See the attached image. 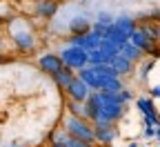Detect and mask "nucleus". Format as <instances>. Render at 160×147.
<instances>
[{
    "mask_svg": "<svg viewBox=\"0 0 160 147\" xmlns=\"http://www.w3.org/2000/svg\"><path fill=\"white\" fill-rule=\"evenodd\" d=\"M91 123H116L125 114V100L120 92H93L87 100Z\"/></svg>",
    "mask_w": 160,
    "mask_h": 147,
    "instance_id": "nucleus-1",
    "label": "nucleus"
},
{
    "mask_svg": "<svg viewBox=\"0 0 160 147\" xmlns=\"http://www.w3.org/2000/svg\"><path fill=\"white\" fill-rule=\"evenodd\" d=\"M7 29H9V38H11L13 47L20 54H29L36 49L38 38L25 18H7Z\"/></svg>",
    "mask_w": 160,
    "mask_h": 147,
    "instance_id": "nucleus-2",
    "label": "nucleus"
},
{
    "mask_svg": "<svg viewBox=\"0 0 160 147\" xmlns=\"http://www.w3.org/2000/svg\"><path fill=\"white\" fill-rule=\"evenodd\" d=\"M62 129H65L71 138L87 140V143H96V136H93V123L87 120V118H76V116L67 114V116L62 118Z\"/></svg>",
    "mask_w": 160,
    "mask_h": 147,
    "instance_id": "nucleus-3",
    "label": "nucleus"
},
{
    "mask_svg": "<svg viewBox=\"0 0 160 147\" xmlns=\"http://www.w3.org/2000/svg\"><path fill=\"white\" fill-rule=\"evenodd\" d=\"M60 58H62V65L73 71H80L82 67L89 65V51L78 45H65L60 49Z\"/></svg>",
    "mask_w": 160,
    "mask_h": 147,
    "instance_id": "nucleus-4",
    "label": "nucleus"
},
{
    "mask_svg": "<svg viewBox=\"0 0 160 147\" xmlns=\"http://www.w3.org/2000/svg\"><path fill=\"white\" fill-rule=\"evenodd\" d=\"M65 94H67V100H76V102H87L89 100V96L93 94V89L87 85V82L80 78L78 74H76V78L69 82V87L65 89Z\"/></svg>",
    "mask_w": 160,
    "mask_h": 147,
    "instance_id": "nucleus-5",
    "label": "nucleus"
},
{
    "mask_svg": "<svg viewBox=\"0 0 160 147\" xmlns=\"http://www.w3.org/2000/svg\"><path fill=\"white\" fill-rule=\"evenodd\" d=\"M69 45H78V47L87 49V51H93V49H98L102 45V34L91 29V31L80 34V36H69Z\"/></svg>",
    "mask_w": 160,
    "mask_h": 147,
    "instance_id": "nucleus-6",
    "label": "nucleus"
},
{
    "mask_svg": "<svg viewBox=\"0 0 160 147\" xmlns=\"http://www.w3.org/2000/svg\"><path fill=\"white\" fill-rule=\"evenodd\" d=\"M38 67H40V71H42V74H49V76L53 78L65 65H62V58H60V54L47 51V54H42V56L38 58Z\"/></svg>",
    "mask_w": 160,
    "mask_h": 147,
    "instance_id": "nucleus-7",
    "label": "nucleus"
},
{
    "mask_svg": "<svg viewBox=\"0 0 160 147\" xmlns=\"http://www.w3.org/2000/svg\"><path fill=\"white\" fill-rule=\"evenodd\" d=\"M93 136L98 145H111L118 136L113 123H93Z\"/></svg>",
    "mask_w": 160,
    "mask_h": 147,
    "instance_id": "nucleus-8",
    "label": "nucleus"
},
{
    "mask_svg": "<svg viewBox=\"0 0 160 147\" xmlns=\"http://www.w3.org/2000/svg\"><path fill=\"white\" fill-rule=\"evenodd\" d=\"M58 7H60L58 0H36L33 3V13L38 18H42V20H51L58 13Z\"/></svg>",
    "mask_w": 160,
    "mask_h": 147,
    "instance_id": "nucleus-9",
    "label": "nucleus"
},
{
    "mask_svg": "<svg viewBox=\"0 0 160 147\" xmlns=\"http://www.w3.org/2000/svg\"><path fill=\"white\" fill-rule=\"evenodd\" d=\"M116 56H118V54H113V51H109L107 47L100 45L98 49L89 51V65H111V60H113Z\"/></svg>",
    "mask_w": 160,
    "mask_h": 147,
    "instance_id": "nucleus-10",
    "label": "nucleus"
},
{
    "mask_svg": "<svg viewBox=\"0 0 160 147\" xmlns=\"http://www.w3.org/2000/svg\"><path fill=\"white\" fill-rule=\"evenodd\" d=\"M80 78H82L85 82H87V85L93 89V92H98L100 87H102V78H100L98 76V71L91 67V65H87V67H82V69H80V71H76Z\"/></svg>",
    "mask_w": 160,
    "mask_h": 147,
    "instance_id": "nucleus-11",
    "label": "nucleus"
},
{
    "mask_svg": "<svg viewBox=\"0 0 160 147\" xmlns=\"http://www.w3.org/2000/svg\"><path fill=\"white\" fill-rule=\"evenodd\" d=\"M91 20L89 18H85V16H76V18H71V23H69V34L71 36H80V34H87V31H91Z\"/></svg>",
    "mask_w": 160,
    "mask_h": 147,
    "instance_id": "nucleus-12",
    "label": "nucleus"
},
{
    "mask_svg": "<svg viewBox=\"0 0 160 147\" xmlns=\"http://www.w3.org/2000/svg\"><path fill=\"white\" fill-rule=\"evenodd\" d=\"M113 25L122 31L127 38H131V34H133L136 27H138V20H133L131 16H118V18H113Z\"/></svg>",
    "mask_w": 160,
    "mask_h": 147,
    "instance_id": "nucleus-13",
    "label": "nucleus"
},
{
    "mask_svg": "<svg viewBox=\"0 0 160 147\" xmlns=\"http://www.w3.org/2000/svg\"><path fill=\"white\" fill-rule=\"evenodd\" d=\"M76 78V71L73 69H69V67H62L56 76H53V82L58 85V89H67L69 87V82Z\"/></svg>",
    "mask_w": 160,
    "mask_h": 147,
    "instance_id": "nucleus-14",
    "label": "nucleus"
},
{
    "mask_svg": "<svg viewBox=\"0 0 160 147\" xmlns=\"http://www.w3.org/2000/svg\"><path fill=\"white\" fill-rule=\"evenodd\" d=\"M111 67L118 71V76H120V78H122V76L131 74V69H133V62H131V60H127L125 56H120V54H118V56L111 60Z\"/></svg>",
    "mask_w": 160,
    "mask_h": 147,
    "instance_id": "nucleus-15",
    "label": "nucleus"
},
{
    "mask_svg": "<svg viewBox=\"0 0 160 147\" xmlns=\"http://www.w3.org/2000/svg\"><path fill=\"white\" fill-rule=\"evenodd\" d=\"M67 114H71V116H76V118H87V120H89V109H87V102L67 100Z\"/></svg>",
    "mask_w": 160,
    "mask_h": 147,
    "instance_id": "nucleus-16",
    "label": "nucleus"
},
{
    "mask_svg": "<svg viewBox=\"0 0 160 147\" xmlns=\"http://www.w3.org/2000/svg\"><path fill=\"white\" fill-rule=\"evenodd\" d=\"M120 56H125L127 60H131L133 65H136V62H140V60H142L145 51H142V49H138V47H136V45H131V43H127L122 49H120Z\"/></svg>",
    "mask_w": 160,
    "mask_h": 147,
    "instance_id": "nucleus-17",
    "label": "nucleus"
},
{
    "mask_svg": "<svg viewBox=\"0 0 160 147\" xmlns=\"http://www.w3.org/2000/svg\"><path fill=\"white\" fill-rule=\"evenodd\" d=\"M111 25H113V18H111L109 13H98V18H96V23H93V27H91V29L105 36V31H107Z\"/></svg>",
    "mask_w": 160,
    "mask_h": 147,
    "instance_id": "nucleus-18",
    "label": "nucleus"
},
{
    "mask_svg": "<svg viewBox=\"0 0 160 147\" xmlns=\"http://www.w3.org/2000/svg\"><path fill=\"white\" fill-rule=\"evenodd\" d=\"M56 143H67L69 147H96L98 143H87V140H78V138H71L69 134H67V138L65 140H56Z\"/></svg>",
    "mask_w": 160,
    "mask_h": 147,
    "instance_id": "nucleus-19",
    "label": "nucleus"
},
{
    "mask_svg": "<svg viewBox=\"0 0 160 147\" xmlns=\"http://www.w3.org/2000/svg\"><path fill=\"white\" fill-rule=\"evenodd\" d=\"M151 67H153V58L147 60V62H142V67H140V71H142V74H140V78H147V74H149Z\"/></svg>",
    "mask_w": 160,
    "mask_h": 147,
    "instance_id": "nucleus-20",
    "label": "nucleus"
},
{
    "mask_svg": "<svg viewBox=\"0 0 160 147\" xmlns=\"http://www.w3.org/2000/svg\"><path fill=\"white\" fill-rule=\"evenodd\" d=\"M120 96H122V100H125V102H129V100L133 98V94H131L129 89H122V92H120Z\"/></svg>",
    "mask_w": 160,
    "mask_h": 147,
    "instance_id": "nucleus-21",
    "label": "nucleus"
},
{
    "mask_svg": "<svg viewBox=\"0 0 160 147\" xmlns=\"http://www.w3.org/2000/svg\"><path fill=\"white\" fill-rule=\"evenodd\" d=\"M145 136L147 138H156V127H145Z\"/></svg>",
    "mask_w": 160,
    "mask_h": 147,
    "instance_id": "nucleus-22",
    "label": "nucleus"
},
{
    "mask_svg": "<svg viewBox=\"0 0 160 147\" xmlns=\"http://www.w3.org/2000/svg\"><path fill=\"white\" fill-rule=\"evenodd\" d=\"M151 96L153 98H160V85H153L151 87Z\"/></svg>",
    "mask_w": 160,
    "mask_h": 147,
    "instance_id": "nucleus-23",
    "label": "nucleus"
},
{
    "mask_svg": "<svg viewBox=\"0 0 160 147\" xmlns=\"http://www.w3.org/2000/svg\"><path fill=\"white\" fill-rule=\"evenodd\" d=\"M156 40H158V45H160V20L156 23Z\"/></svg>",
    "mask_w": 160,
    "mask_h": 147,
    "instance_id": "nucleus-24",
    "label": "nucleus"
},
{
    "mask_svg": "<svg viewBox=\"0 0 160 147\" xmlns=\"http://www.w3.org/2000/svg\"><path fill=\"white\" fill-rule=\"evenodd\" d=\"M2 47H5V43H2V36H0V60H5L2 58Z\"/></svg>",
    "mask_w": 160,
    "mask_h": 147,
    "instance_id": "nucleus-25",
    "label": "nucleus"
},
{
    "mask_svg": "<svg viewBox=\"0 0 160 147\" xmlns=\"http://www.w3.org/2000/svg\"><path fill=\"white\" fill-rule=\"evenodd\" d=\"M51 147H69L67 143H51Z\"/></svg>",
    "mask_w": 160,
    "mask_h": 147,
    "instance_id": "nucleus-26",
    "label": "nucleus"
},
{
    "mask_svg": "<svg viewBox=\"0 0 160 147\" xmlns=\"http://www.w3.org/2000/svg\"><path fill=\"white\" fill-rule=\"evenodd\" d=\"M5 25H7V23H5V18H2V16H0V29H2Z\"/></svg>",
    "mask_w": 160,
    "mask_h": 147,
    "instance_id": "nucleus-27",
    "label": "nucleus"
},
{
    "mask_svg": "<svg viewBox=\"0 0 160 147\" xmlns=\"http://www.w3.org/2000/svg\"><path fill=\"white\" fill-rule=\"evenodd\" d=\"M156 138H158V143H160V127H156Z\"/></svg>",
    "mask_w": 160,
    "mask_h": 147,
    "instance_id": "nucleus-28",
    "label": "nucleus"
},
{
    "mask_svg": "<svg viewBox=\"0 0 160 147\" xmlns=\"http://www.w3.org/2000/svg\"><path fill=\"white\" fill-rule=\"evenodd\" d=\"M127 147H138V143H129V145H127Z\"/></svg>",
    "mask_w": 160,
    "mask_h": 147,
    "instance_id": "nucleus-29",
    "label": "nucleus"
},
{
    "mask_svg": "<svg viewBox=\"0 0 160 147\" xmlns=\"http://www.w3.org/2000/svg\"><path fill=\"white\" fill-rule=\"evenodd\" d=\"M40 147H51V145H40Z\"/></svg>",
    "mask_w": 160,
    "mask_h": 147,
    "instance_id": "nucleus-30",
    "label": "nucleus"
},
{
    "mask_svg": "<svg viewBox=\"0 0 160 147\" xmlns=\"http://www.w3.org/2000/svg\"><path fill=\"white\" fill-rule=\"evenodd\" d=\"M13 3H20V0H13Z\"/></svg>",
    "mask_w": 160,
    "mask_h": 147,
    "instance_id": "nucleus-31",
    "label": "nucleus"
},
{
    "mask_svg": "<svg viewBox=\"0 0 160 147\" xmlns=\"http://www.w3.org/2000/svg\"><path fill=\"white\" fill-rule=\"evenodd\" d=\"M58 3H60V0H58Z\"/></svg>",
    "mask_w": 160,
    "mask_h": 147,
    "instance_id": "nucleus-32",
    "label": "nucleus"
}]
</instances>
